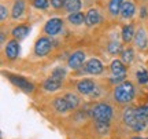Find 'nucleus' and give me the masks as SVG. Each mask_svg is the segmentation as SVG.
Listing matches in <instances>:
<instances>
[{
	"label": "nucleus",
	"mask_w": 148,
	"mask_h": 139,
	"mask_svg": "<svg viewBox=\"0 0 148 139\" xmlns=\"http://www.w3.org/2000/svg\"><path fill=\"white\" fill-rule=\"evenodd\" d=\"M52 48V43L48 37H40L37 39L36 44H34V54L37 57H47L51 53Z\"/></svg>",
	"instance_id": "obj_5"
},
{
	"label": "nucleus",
	"mask_w": 148,
	"mask_h": 139,
	"mask_svg": "<svg viewBox=\"0 0 148 139\" xmlns=\"http://www.w3.org/2000/svg\"><path fill=\"white\" fill-rule=\"evenodd\" d=\"M122 44L121 41H118V40H111L110 43L107 44V51L111 54V55H118V54L122 53Z\"/></svg>",
	"instance_id": "obj_24"
},
{
	"label": "nucleus",
	"mask_w": 148,
	"mask_h": 139,
	"mask_svg": "<svg viewBox=\"0 0 148 139\" xmlns=\"http://www.w3.org/2000/svg\"><path fill=\"white\" fill-rule=\"evenodd\" d=\"M64 99H66V102L69 103L70 110H74V109H77V107H78V105H79V99H78V96L75 95V94L67 92V94L64 95Z\"/></svg>",
	"instance_id": "obj_25"
},
{
	"label": "nucleus",
	"mask_w": 148,
	"mask_h": 139,
	"mask_svg": "<svg viewBox=\"0 0 148 139\" xmlns=\"http://www.w3.org/2000/svg\"><path fill=\"white\" fill-rule=\"evenodd\" d=\"M134 33H136V30H134V25L133 24L125 25V26L122 28V41L129 44L134 39Z\"/></svg>",
	"instance_id": "obj_17"
},
{
	"label": "nucleus",
	"mask_w": 148,
	"mask_h": 139,
	"mask_svg": "<svg viewBox=\"0 0 148 139\" xmlns=\"http://www.w3.org/2000/svg\"><path fill=\"white\" fill-rule=\"evenodd\" d=\"M136 95V90L133 86L132 81H122L119 84H116L114 91H112V98L116 103H121V105H126L134 99Z\"/></svg>",
	"instance_id": "obj_1"
},
{
	"label": "nucleus",
	"mask_w": 148,
	"mask_h": 139,
	"mask_svg": "<svg viewBox=\"0 0 148 139\" xmlns=\"http://www.w3.org/2000/svg\"><path fill=\"white\" fill-rule=\"evenodd\" d=\"M25 8H26L25 0H15L14 4H12V8H11V18L12 19L21 18L22 14L25 12Z\"/></svg>",
	"instance_id": "obj_14"
},
{
	"label": "nucleus",
	"mask_w": 148,
	"mask_h": 139,
	"mask_svg": "<svg viewBox=\"0 0 148 139\" xmlns=\"http://www.w3.org/2000/svg\"><path fill=\"white\" fill-rule=\"evenodd\" d=\"M136 117L140 121H145L148 120V105H143V106L136 107Z\"/></svg>",
	"instance_id": "obj_26"
},
{
	"label": "nucleus",
	"mask_w": 148,
	"mask_h": 139,
	"mask_svg": "<svg viewBox=\"0 0 148 139\" xmlns=\"http://www.w3.org/2000/svg\"><path fill=\"white\" fill-rule=\"evenodd\" d=\"M67 21H69L71 25L78 26V25H82V24L85 22V15L81 12V11L71 12V14H69V17H67Z\"/></svg>",
	"instance_id": "obj_22"
},
{
	"label": "nucleus",
	"mask_w": 148,
	"mask_h": 139,
	"mask_svg": "<svg viewBox=\"0 0 148 139\" xmlns=\"http://www.w3.org/2000/svg\"><path fill=\"white\" fill-rule=\"evenodd\" d=\"M0 40H1L0 43H1V44H4V41H5V36H4V33H3V32H1V36H0Z\"/></svg>",
	"instance_id": "obj_34"
},
{
	"label": "nucleus",
	"mask_w": 148,
	"mask_h": 139,
	"mask_svg": "<svg viewBox=\"0 0 148 139\" xmlns=\"http://www.w3.org/2000/svg\"><path fill=\"white\" fill-rule=\"evenodd\" d=\"M51 77H53V79H56V80H59V81H63L64 77H66V69L62 68V66L55 68V69L52 70V73H51Z\"/></svg>",
	"instance_id": "obj_27"
},
{
	"label": "nucleus",
	"mask_w": 148,
	"mask_h": 139,
	"mask_svg": "<svg viewBox=\"0 0 148 139\" xmlns=\"http://www.w3.org/2000/svg\"><path fill=\"white\" fill-rule=\"evenodd\" d=\"M63 7L69 14H71V12H77V11H79L81 10V7H82V1H81V0H64Z\"/></svg>",
	"instance_id": "obj_20"
},
{
	"label": "nucleus",
	"mask_w": 148,
	"mask_h": 139,
	"mask_svg": "<svg viewBox=\"0 0 148 139\" xmlns=\"http://www.w3.org/2000/svg\"><path fill=\"white\" fill-rule=\"evenodd\" d=\"M29 32H30V26H27V25H18V26H15L11 30V35H12V39H16L19 41V40H23L26 37L29 35Z\"/></svg>",
	"instance_id": "obj_15"
},
{
	"label": "nucleus",
	"mask_w": 148,
	"mask_h": 139,
	"mask_svg": "<svg viewBox=\"0 0 148 139\" xmlns=\"http://www.w3.org/2000/svg\"><path fill=\"white\" fill-rule=\"evenodd\" d=\"M136 77H137V81L140 83V84H147L148 83V72L147 70H144V69L138 70Z\"/></svg>",
	"instance_id": "obj_29"
},
{
	"label": "nucleus",
	"mask_w": 148,
	"mask_h": 139,
	"mask_svg": "<svg viewBox=\"0 0 148 139\" xmlns=\"http://www.w3.org/2000/svg\"><path fill=\"white\" fill-rule=\"evenodd\" d=\"M96 84L92 79H82L77 83V91L81 95H92L96 90Z\"/></svg>",
	"instance_id": "obj_8"
},
{
	"label": "nucleus",
	"mask_w": 148,
	"mask_h": 139,
	"mask_svg": "<svg viewBox=\"0 0 148 139\" xmlns=\"http://www.w3.org/2000/svg\"><path fill=\"white\" fill-rule=\"evenodd\" d=\"M147 124H148V120H147Z\"/></svg>",
	"instance_id": "obj_36"
},
{
	"label": "nucleus",
	"mask_w": 148,
	"mask_h": 139,
	"mask_svg": "<svg viewBox=\"0 0 148 139\" xmlns=\"http://www.w3.org/2000/svg\"><path fill=\"white\" fill-rule=\"evenodd\" d=\"M90 117L95 121H103V123H110L112 117V107L106 102H99L95 103L90 107Z\"/></svg>",
	"instance_id": "obj_2"
},
{
	"label": "nucleus",
	"mask_w": 148,
	"mask_h": 139,
	"mask_svg": "<svg viewBox=\"0 0 148 139\" xmlns=\"http://www.w3.org/2000/svg\"><path fill=\"white\" fill-rule=\"evenodd\" d=\"M8 79H10V81L14 86H16L18 88H21V90H23L25 92H32L33 90H34V86H33L30 81H27L26 79H23V77H19V76H15V75H10Z\"/></svg>",
	"instance_id": "obj_10"
},
{
	"label": "nucleus",
	"mask_w": 148,
	"mask_h": 139,
	"mask_svg": "<svg viewBox=\"0 0 148 139\" xmlns=\"http://www.w3.org/2000/svg\"><path fill=\"white\" fill-rule=\"evenodd\" d=\"M130 139H143V138H140V136H132Z\"/></svg>",
	"instance_id": "obj_35"
},
{
	"label": "nucleus",
	"mask_w": 148,
	"mask_h": 139,
	"mask_svg": "<svg viewBox=\"0 0 148 139\" xmlns=\"http://www.w3.org/2000/svg\"><path fill=\"white\" fill-rule=\"evenodd\" d=\"M134 12H136V6L133 1H125L123 6H122L121 8V17L123 19H130L133 15H134Z\"/></svg>",
	"instance_id": "obj_16"
},
{
	"label": "nucleus",
	"mask_w": 148,
	"mask_h": 139,
	"mask_svg": "<svg viewBox=\"0 0 148 139\" xmlns=\"http://www.w3.org/2000/svg\"><path fill=\"white\" fill-rule=\"evenodd\" d=\"M32 4L34 6V8L45 11L48 10V7H49L51 3H49V0H32Z\"/></svg>",
	"instance_id": "obj_28"
},
{
	"label": "nucleus",
	"mask_w": 148,
	"mask_h": 139,
	"mask_svg": "<svg viewBox=\"0 0 148 139\" xmlns=\"http://www.w3.org/2000/svg\"><path fill=\"white\" fill-rule=\"evenodd\" d=\"M62 83H63V81H59V80H56V79H53V77H48L47 80L42 83V88H44L45 91H49V92L58 91L59 88L62 87Z\"/></svg>",
	"instance_id": "obj_18"
},
{
	"label": "nucleus",
	"mask_w": 148,
	"mask_h": 139,
	"mask_svg": "<svg viewBox=\"0 0 148 139\" xmlns=\"http://www.w3.org/2000/svg\"><path fill=\"white\" fill-rule=\"evenodd\" d=\"M134 47L138 50H145L148 47V35L147 30L143 26H140L134 33V39H133Z\"/></svg>",
	"instance_id": "obj_7"
},
{
	"label": "nucleus",
	"mask_w": 148,
	"mask_h": 139,
	"mask_svg": "<svg viewBox=\"0 0 148 139\" xmlns=\"http://www.w3.org/2000/svg\"><path fill=\"white\" fill-rule=\"evenodd\" d=\"M52 105H53V109H55L58 113H66L67 110H70L69 103L66 102L64 96H63V98H56V99L53 101Z\"/></svg>",
	"instance_id": "obj_21"
},
{
	"label": "nucleus",
	"mask_w": 148,
	"mask_h": 139,
	"mask_svg": "<svg viewBox=\"0 0 148 139\" xmlns=\"http://www.w3.org/2000/svg\"><path fill=\"white\" fill-rule=\"evenodd\" d=\"M125 3V0H110L108 1V12L112 17H116L118 14H121V8Z\"/></svg>",
	"instance_id": "obj_19"
},
{
	"label": "nucleus",
	"mask_w": 148,
	"mask_h": 139,
	"mask_svg": "<svg viewBox=\"0 0 148 139\" xmlns=\"http://www.w3.org/2000/svg\"><path fill=\"white\" fill-rule=\"evenodd\" d=\"M110 72L114 77H119L122 80L126 77V66L119 59H114L110 64Z\"/></svg>",
	"instance_id": "obj_11"
},
{
	"label": "nucleus",
	"mask_w": 148,
	"mask_h": 139,
	"mask_svg": "<svg viewBox=\"0 0 148 139\" xmlns=\"http://www.w3.org/2000/svg\"><path fill=\"white\" fill-rule=\"evenodd\" d=\"M122 118H123V123L126 124L129 128H132L133 131L136 132H140V131H144L147 123L145 121H140L137 117H136V107H126L123 110V114H122Z\"/></svg>",
	"instance_id": "obj_3"
},
{
	"label": "nucleus",
	"mask_w": 148,
	"mask_h": 139,
	"mask_svg": "<svg viewBox=\"0 0 148 139\" xmlns=\"http://www.w3.org/2000/svg\"><path fill=\"white\" fill-rule=\"evenodd\" d=\"M100 21H101V15L96 8H89L86 11V14H85V24H86V26H96Z\"/></svg>",
	"instance_id": "obj_13"
},
{
	"label": "nucleus",
	"mask_w": 148,
	"mask_h": 139,
	"mask_svg": "<svg viewBox=\"0 0 148 139\" xmlns=\"http://www.w3.org/2000/svg\"><path fill=\"white\" fill-rule=\"evenodd\" d=\"M141 18H143V19L147 18V8H145V7H141Z\"/></svg>",
	"instance_id": "obj_33"
},
{
	"label": "nucleus",
	"mask_w": 148,
	"mask_h": 139,
	"mask_svg": "<svg viewBox=\"0 0 148 139\" xmlns=\"http://www.w3.org/2000/svg\"><path fill=\"white\" fill-rule=\"evenodd\" d=\"M19 51H21V47H19V43H18L16 39L8 40V43L4 46V55L10 61H14V59L18 58L19 57Z\"/></svg>",
	"instance_id": "obj_6"
},
{
	"label": "nucleus",
	"mask_w": 148,
	"mask_h": 139,
	"mask_svg": "<svg viewBox=\"0 0 148 139\" xmlns=\"http://www.w3.org/2000/svg\"><path fill=\"white\" fill-rule=\"evenodd\" d=\"M63 29V19L62 18H51V19H48L45 22V25L42 28V30L44 33L47 35V36H56L60 33V30Z\"/></svg>",
	"instance_id": "obj_4"
},
{
	"label": "nucleus",
	"mask_w": 148,
	"mask_h": 139,
	"mask_svg": "<svg viewBox=\"0 0 148 139\" xmlns=\"http://www.w3.org/2000/svg\"><path fill=\"white\" fill-rule=\"evenodd\" d=\"M96 127L99 132H107L108 131V123H103V121H96Z\"/></svg>",
	"instance_id": "obj_31"
},
{
	"label": "nucleus",
	"mask_w": 148,
	"mask_h": 139,
	"mask_svg": "<svg viewBox=\"0 0 148 139\" xmlns=\"http://www.w3.org/2000/svg\"><path fill=\"white\" fill-rule=\"evenodd\" d=\"M85 70H86L88 73H90V75H93V76H99V75L103 73L104 66H103L100 59L92 58L86 62V65H85Z\"/></svg>",
	"instance_id": "obj_12"
},
{
	"label": "nucleus",
	"mask_w": 148,
	"mask_h": 139,
	"mask_svg": "<svg viewBox=\"0 0 148 139\" xmlns=\"http://www.w3.org/2000/svg\"><path fill=\"white\" fill-rule=\"evenodd\" d=\"M7 18H8V10H7L5 4H1L0 6V19L1 22H4Z\"/></svg>",
	"instance_id": "obj_30"
},
{
	"label": "nucleus",
	"mask_w": 148,
	"mask_h": 139,
	"mask_svg": "<svg viewBox=\"0 0 148 139\" xmlns=\"http://www.w3.org/2000/svg\"><path fill=\"white\" fill-rule=\"evenodd\" d=\"M121 61L125 65H132L134 61V53H133L132 47H127L125 50H122L121 53Z\"/></svg>",
	"instance_id": "obj_23"
},
{
	"label": "nucleus",
	"mask_w": 148,
	"mask_h": 139,
	"mask_svg": "<svg viewBox=\"0 0 148 139\" xmlns=\"http://www.w3.org/2000/svg\"><path fill=\"white\" fill-rule=\"evenodd\" d=\"M49 3H51V7H52V8L59 10V8H62L64 6V0H49Z\"/></svg>",
	"instance_id": "obj_32"
},
{
	"label": "nucleus",
	"mask_w": 148,
	"mask_h": 139,
	"mask_svg": "<svg viewBox=\"0 0 148 139\" xmlns=\"http://www.w3.org/2000/svg\"><path fill=\"white\" fill-rule=\"evenodd\" d=\"M84 61H85V53L84 51H81V50H78V51H74V53L69 57V59H67V65H69L70 69L77 70L84 65Z\"/></svg>",
	"instance_id": "obj_9"
}]
</instances>
